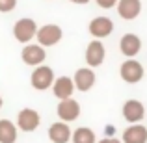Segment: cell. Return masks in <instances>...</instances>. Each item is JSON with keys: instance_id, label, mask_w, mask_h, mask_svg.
I'll return each instance as SVG.
<instances>
[{"instance_id": "7a4b0ae2", "label": "cell", "mask_w": 147, "mask_h": 143, "mask_svg": "<svg viewBox=\"0 0 147 143\" xmlns=\"http://www.w3.org/2000/svg\"><path fill=\"white\" fill-rule=\"evenodd\" d=\"M54 71L49 67V65H37V67H34V71H32V75H30V84H32V87L34 89H37V91H45V89H49L50 86H52V82H54Z\"/></svg>"}, {"instance_id": "5b68a950", "label": "cell", "mask_w": 147, "mask_h": 143, "mask_svg": "<svg viewBox=\"0 0 147 143\" xmlns=\"http://www.w3.org/2000/svg\"><path fill=\"white\" fill-rule=\"evenodd\" d=\"M41 125V115L37 110L34 108H22L17 115V130H22V132H34L37 130V126Z\"/></svg>"}, {"instance_id": "603a6c76", "label": "cell", "mask_w": 147, "mask_h": 143, "mask_svg": "<svg viewBox=\"0 0 147 143\" xmlns=\"http://www.w3.org/2000/svg\"><path fill=\"white\" fill-rule=\"evenodd\" d=\"M2 104H4V100H2V97H0V108H2Z\"/></svg>"}, {"instance_id": "2e32d148", "label": "cell", "mask_w": 147, "mask_h": 143, "mask_svg": "<svg viewBox=\"0 0 147 143\" xmlns=\"http://www.w3.org/2000/svg\"><path fill=\"white\" fill-rule=\"evenodd\" d=\"M49 140L52 143H69L71 141V128H69V123H63V121L52 123L50 128H49Z\"/></svg>"}, {"instance_id": "44dd1931", "label": "cell", "mask_w": 147, "mask_h": 143, "mask_svg": "<svg viewBox=\"0 0 147 143\" xmlns=\"http://www.w3.org/2000/svg\"><path fill=\"white\" fill-rule=\"evenodd\" d=\"M97 143H121V140H117V138H102Z\"/></svg>"}, {"instance_id": "52a82bcc", "label": "cell", "mask_w": 147, "mask_h": 143, "mask_svg": "<svg viewBox=\"0 0 147 143\" xmlns=\"http://www.w3.org/2000/svg\"><path fill=\"white\" fill-rule=\"evenodd\" d=\"M88 30H90V34L95 37V39H104V37H108L112 32H114V21H112L110 17L100 15V17L91 19Z\"/></svg>"}, {"instance_id": "ffe728a7", "label": "cell", "mask_w": 147, "mask_h": 143, "mask_svg": "<svg viewBox=\"0 0 147 143\" xmlns=\"http://www.w3.org/2000/svg\"><path fill=\"white\" fill-rule=\"evenodd\" d=\"M97 2L99 7H102V9H112V7L117 4V0H95Z\"/></svg>"}, {"instance_id": "4fadbf2b", "label": "cell", "mask_w": 147, "mask_h": 143, "mask_svg": "<svg viewBox=\"0 0 147 143\" xmlns=\"http://www.w3.org/2000/svg\"><path fill=\"white\" fill-rule=\"evenodd\" d=\"M117 15L125 21H134L142 13V0H117Z\"/></svg>"}, {"instance_id": "277c9868", "label": "cell", "mask_w": 147, "mask_h": 143, "mask_svg": "<svg viewBox=\"0 0 147 143\" xmlns=\"http://www.w3.org/2000/svg\"><path fill=\"white\" fill-rule=\"evenodd\" d=\"M144 75H145L144 65L138 60H132V58L125 60L121 63V67H119V76H121L123 82H127V84H138L144 78Z\"/></svg>"}, {"instance_id": "8fae6325", "label": "cell", "mask_w": 147, "mask_h": 143, "mask_svg": "<svg viewBox=\"0 0 147 143\" xmlns=\"http://www.w3.org/2000/svg\"><path fill=\"white\" fill-rule=\"evenodd\" d=\"M21 58L26 65H32V67H37L45 61L47 58V52L41 45H24L21 50Z\"/></svg>"}, {"instance_id": "ac0fdd59", "label": "cell", "mask_w": 147, "mask_h": 143, "mask_svg": "<svg viewBox=\"0 0 147 143\" xmlns=\"http://www.w3.org/2000/svg\"><path fill=\"white\" fill-rule=\"evenodd\" d=\"M71 140L73 143H97L95 132L88 126H78L75 132H71Z\"/></svg>"}, {"instance_id": "30bf717a", "label": "cell", "mask_w": 147, "mask_h": 143, "mask_svg": "<svg viewBox=\"0 0 147 143\" xmlns=\"http://www.w3.org/2000/svg\"><path fill=\"white\" fill-rule=\"evenodd\" d=\"M121 113H123V117H125V121H129L130 125H134V123H140L142 119L145 117V106L136 99H129L123 104Z\"/></svg>"}, {"instance_id": "ba28073f", "label": "cell", "mask_w": 147, "mask_h": 143, "mask_svg": "<svg viewBox=\"0 0 147 143\" xmlns=\"http://www.w3.org/2000/svg\"><path fill=\"white\" fill-rule=\"evenodd\" d=\"M95 73L91 67H80L76 69L75 76H73V84H75V91H90L95 86Z\"/></svg>"}, {"instance_id": "9c48e42d", "label": "cell", "mask_w": 147, "mask_h": 143, "mask_svg": "<svg viewBox=\"0 0 147 143\" xmlns=\"http://www.w3.org/2000/svg\"><path fill=\"white\" fill-rule=\"evenodd\" d=\"M106 58V48H104L102 41L100 39H93L86 48V63L90 65L91 69L93 67H100Z\"/></svg>"}, {"instance_id": "9a60e30c", "label": "cell", "mask_w": 147, "mask_h": 143, "mask_svg": "<svg viewBox=\"0 0 147 143\" xmlns=\"http://www.w3.org/2000/svg\"><path fill=\"white\" fill-rule=\"evenodd\" d=\"M121 143H147V126L134 123L123 130Z\"/></svg>"}, {"instance_id": "8992f818", "label": "cell", "mask_w": 147, "mask_h": 143, "mask_svg": "<svg viewBox=\"0 0 147 143\" xmlns=\"http://www.w3.org/2000/svg\"><path fill=\"white\" fill-rule=\"evenodd\" d=\"M56 111H58V117H60L63 123H73V121H76V119L80 117V102L75 100L73 97L63 99V100H60Z\"/></svg>"}, {"instance_id": "6da1fadb", "label": "cell", "mask_w": 147, "mask_h": 143, "mask_svg": "<svg viewBox=\"0 0 147 143\" xmlns=\"http://www.w3.org/2000/svg\"><path fill=\"white\" fill-rule=\"evenodd\" d=\"M37 22L30 17H22L13 24V37L22 45H28L32 39H36V32H37Z\"/></svg>"}, {"instance_id": "d6986e66", "label": "cell", "mask_w": 147, "mask_h": 143, "mask_svg": "<svg viewBox=\"0 0 147 143\" xmlns=\"http://www.w3.org/2000/svg\"><path fill=\"white\" fill-rule=\"evenodd\" d=\"M17 7V0H0V13H9Z\"/></svg>"}, {"instance_id": "7c38bea8", "label": "cell", "mask_w": 147, "mask_h": 143, "mask_svg": "<svg viewBox=\"0 0 147 143\" xmlns=\"http://www.w3.org/2000/svg\"><path fill=\"white\" fill-rule=\"evenodd\" d=\"M119 50L125 58H134L140 54L142 50V39L136 34H125V36L119 39Z\"/></svg>"}, {"instance_id": "5bb4252c", "label": "cell", "mask_w": 147, "mask_h": 143, "mask_svg": "<svg viewBox=\"0 0 147 143\" xmlns=\"http://www.w3.org/2000/svg\"><path fill=\"white\" fill-rule=\"evenodd\" d=\"M52 93L58 100H63V99H69L75 93V84H73V78L69 76H60V78H54L52 82Z\"/></svg>"}, {"instance_id": "3957f363", "label": "cell", "mask_w": 147, "mask_h": 143, "mask_svg": "<svg viewBox=\"0 0 147 143\" xmlns=\"http://www.w3.org/2000/svg\"><path fill=\"white\" fill-rule=\"evenodd\" d=\"M61 37H63V30L58 24H43L41 28H37V32H36L37 45H41L43 48L58 45L61 41Z\"/></svg>"}, {"instance_id": "7402d4cb", "label": "cell", "mask_w": 147, "mask_h": 143, "mask_svg": "<svg viewBox=\"0 0 147 143\" xmlns=\"http://www.w3.org/2000/svg\"><path fill=\"white\" fill-rule=\"evenodd\" d=\"M69 2H73V4H78V6H84V4H88L90 0H69Z\"/></svg>"}, {"instance_id": "e0dca14e", "label": "cell", "mask_w": 147, "mask_h": 143, "mask_svg": "<svg viewBox=\"0 0 147 143\" xmlns=\"http://www.w3.org/2000/svg\"><path fill=\"white\" fill-rule=\"evenodd\" d=\"M19 130L15 126V123H11L9 119H0V143H15L19 136Z\"/></svg>"}]
</instances>
